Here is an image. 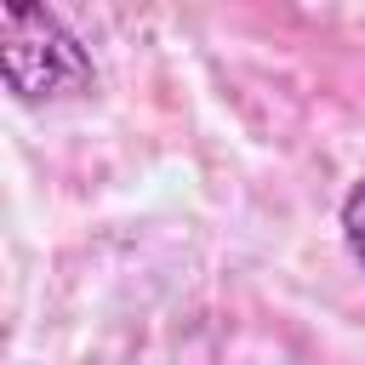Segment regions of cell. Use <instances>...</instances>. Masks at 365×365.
Listing matches in <instances>:
<instances>
[{"label":"cell","instance_id":"obj_1","mask_svg":"<svg viewBox=\"0 0 365 365\" xmlns=\"http://www.w3.org/2000/svg\"><path fill=\"white\" fill-rule=\"evenodd\" d=\"M0 74L17 103H63L97 86L86 46L68 34V23L51 6L34 0H11L0 11Z\"/></svg>","mask_w":365,"mask_h":365},{"label":"cell","instance_id":"obj_2","mask_svg":"<svg viewBox=\"0 0 365 365\" xmlns=\"http://www.w3.org/2000/svg\"><path fill=\"white\" fill-rule=\"evenodd\" d=\"M342 240H348L354 262L365 268V182H354L348 200H342Z\"/></svg>","mask_w":365,"mask_h":365}]
</instances>
